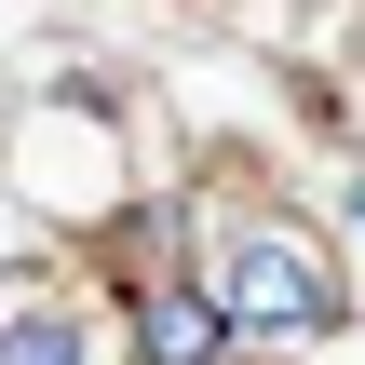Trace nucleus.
I'll list each match as a JSON object with an SVG mask.
<instances>
[{"label": "nucleus", "instance_id": "f03ea898", "mask_svg": "<svg viewBox=\"0 0 365 365\" xmlns=\"http://www.w3.org/2000/svg\"><path fill=\"white\" fill-rule=\"evenodd\" d=\"M217 352H230V325H217L203 284H149L135 298V365H217Z\"/></svg>", "mask_w": 365, "mask_h": 365}, {"label": "nucleus", "instance_id": "f257e3e1", "mask_svg": "<svg viewBox=\"0 0 365 365\" xmlns=\"http://www.w3.org/2000/svg\"><path fill=\"white\" fill-rule=\"evenodd\" d=\"M203 298H217V325L257 339V352H298V339L339 325V271H325L298 230H230V257H217Z\"/></svg>", "mask_w": 365, "mask_h": 365}, {"label": "nucleus", "instance_id": "7ed1b4c3", "mask_svg": "<svg viewBox=\"0 0 365 365\" xmlns=\"http://www.w3.org/2000/svg\"><path fill=\"white\" fill-rule=\"evenodd\" d=\"M0 365H81V312L54 284H0Z\"/></svg>", "mask_w": 365, "mask_h": 365}]
</instances>
